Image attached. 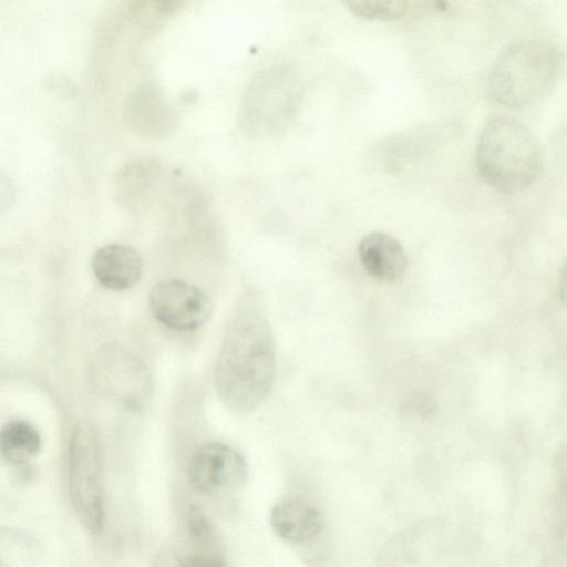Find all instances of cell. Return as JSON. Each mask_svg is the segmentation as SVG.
<instances>
[{
    "mask_svg": "<svg viewBox=\"0 0 567 567\" xmlns=\"http://www.w3.org/2000/svg\"><path fill=\"white\" fill-rule=\"evenodd\" d=\"M276 375V343L264 315L243 310L230 321L216 361L215 385L224 404L246 414L268 398Z\"/></svg>",
    "mask_w": 567,
    "mask_h": 567,
    "instance_id": "1",
    "label": "cell"
},
{
    "mask_svg": "<svg viewBox=\"0 0 567 567\" xmlns=\"http://www.w3.org/2000/svg\"><path fill=\"white\" fill-rule=\"evenodd\" d=\"M475 167L481 178L503 193L519 192L539 176L543 155L533 132L522 122L497 116L480 133Z\"/></svg>",
    "mask_w": 567,
    "mask_h": 567,
    "instance_id": "2",
    "label": "cell"
},
{
    "mask_svg": "<svg viewBox=\"0 0 567 567\" xmlns=\"http://www.w3.org/2000/svg\"><path fill=\"white\" fill-rule=\"evenodd\" d=\"M563 53L549 41L523 39L507 45L494 61L486 90L497 104L519 109L537 103L555 85Z\"/></svg>",
    "mask_w": 567,
    "mask_h": 567,
    "instance_id": "3",
    "label": "cell"
},
{
    "mask_svg": "<svg viewBox=\"0 0 567 567\" xmlns=\"http://www.w3.org/2000/svg\"><path fill=\"white\" fill-rule=\"evenodd\" d=\"M66 484L72 507L92 533L104 526L103 455L95 427L79 421L71 433L66 456Z\"/></svg>",
    "mask_w": 567,
    "mask_h": 567,
    "instance_id": "4",
    "label": "cell"
},
{
    "mask_svg": "<svg viewBox=\"0 0 567 567\" xmlns=\"http://www.w3.org/2000/svg\"><path fill=\"white\" fill-rule=\"evenodd\" d=\"M148 306L157 321L176 331L200 328L214 309L210 297L204 290L178 279H166L154 285Z\"/></svg>",
    "mask_w": 567,
    "mask_h": 567,
    "instance_id": "5",
    "label": "cell"
},
{
    "mask_svg": "<svg viewBox=\"0 0 567 567\" xmlns=\"http://www.w3.org/2000/svg\"><path fill=\"white\" fill-rule=\"evenodd\" d=\"M187 475L190 485L200 493L235 492L246 484L248 466L236 449L210 442L193 454Z\"/></svg>",
    "mask_w": 567,
    "mask_h": 567,
    "instance_id": "6",
    "label": "cell"
},
{
    "mask_svg": "<svg viewBox=\"0 0 567 567\" xmlns=\"http://www.w3.org/2000/svg\"><path fill=\"white\" fill-rule=\"evenodd\" d=\"M93 274L101 286L123 291L135 286L142 277L143 259L127 244L111 243L97 248L91 261Z\"/></svg>",
    "mask_w": 567,
    "mask_h": 567,
    "instance_id": "7",
    "label": "cell"
},
{
    "mask_svg": "<svg viewBox=\"0 0 567 567\" xmlns=\"http://www.w3.org/2000/svg\"><path fill=\"white\" fill-rule=\"evenodd\" d=\"M358 254L365 271L382 282L402 278L408 266L404 248L393 236L372 231L359 243Z\"/></svg>",
    "mask_w": 567,
    "mask_h": 567,
    "instance_id": "8",
    "label": "cell"
},
{
    "mask_svg": "<svg viewBox=\"0 0 567 567\" xmlns=\"http://www.w3.org/2000/svg\"><path fill=\"white\" fill-rule=\"evenodd\" d=\"M274 532L290 543H303L315 538L322 529L319 511L301 499H284L270 512Z\"/></svg>",
    "mask_w": 567,
    "mask_h": 567,
    "instance_id": "9",
    "label": "cell"
},
{
    "mask_svg": "<svg viewBox=\"0 0 567 567\" xmlns=\"http://www.w3.org/2000/svg\"><path fill=\"white\" fill-rule=\"evenodd\" d=\"M40 450V433L30 422L11 420L1 426L0 458L19 472L30 468V462Z\"/></svg>",
    "mask_w": 567,
    "mask_h": 567,
    "instance_id": "10",
    "label": "cell"
},
{
    "mask_svg": "<svg viewBox=\"0 0 567 567\" xmlns=\"http://www.w3.org/2000/svg\"><path fill=\"white\" fill-rule=\"evenodd\" d=\"M42 553L41 543L31 533L0 526V567H37Z\"/></svg>",
    "mask_w": 567,
    "mask_h": 567,
    "instance_id": "11",
    "label": "cell"
},
{
    "mask_svg": "<svg viewBox=\"0 0 567 567\" xmlns=\"http://www.w3.org/2000/svg\"><path fill=\"white\" fill-rule=\"evenodd\" d=\"M435 3L401 0H351L346 2L357 16L380 20H392L402 18L410 12L425 11L424 7H432Z\"/></svg>",
    "mask_w": 567,
    "mask_h": 567,
    "instance_id": "12",
    "label": "cell"
},
{
    "mask_svg": "<svg viewBox=\"0 0 567 567\" xmlns=\"http://www.w3.org/2000/svg\"><path fill=\"white\" fill-rule=\"evenodd\" d=\"M187 527L190 539L197 545V549H216L215 533L206 514L195 504L187 512Z\"/></svg>",
    "mask_w": 567,
    "mask_h": 567,
    "instance_id": "13",
    "label": "cell"
},
{
    "mask_svg": "<svg viewBox=\"0 0 567 567\" xmlns=\"http://www.w3.org/2000/svg\"><path fill=\"white\" fill-rule=\"evenodd\" d=\"M185 567H226L221 555L215 549H197L187 557Z\"/></svg>",
    "mask_w": 567,
    "mask_h": 567,
    "instance_id": "14",
    "label": "cell"
},
{
    "mask_svg": "<svg viewBox=\"0 0 567 567\" xmlns=\"http://www.w3.org/2000/svg\"><path fill=\"white\" fill-rule=\"evenodd\" d=\"M14 194L11 179L0 169V215L12 205Z\"/></svg>",
    "mask_w": 567,
    "mask_h": 567,
    "instance_id": "15",
    "label": "cell"
},
{
    "mask_svg": "<svg viewBox=\"0 0 567 567\" xmlns=\"http://www.w3.org/2000/svg\"><path fill=\"white\" fill-rule=\"evenodd\" d=\"M151 567H185V565L176 553L163 549L155 556Z\"/></svg>",
    "mask_w": 567,
    "mask_h": 567,
    "instance_id": "16",
    "label": "cell"
}]
</instances>
